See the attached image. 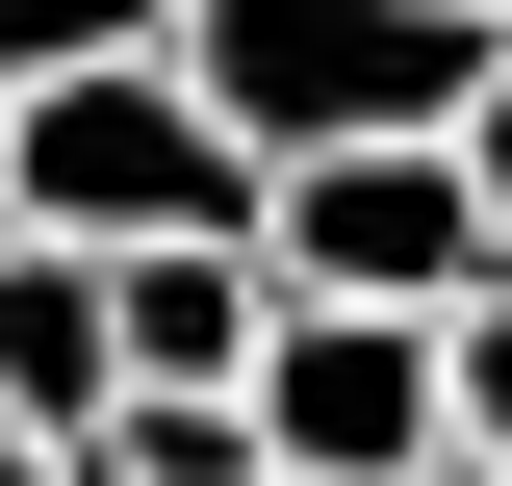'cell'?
<instances>
[{"label": "cell", "mask_w": 512, "mask_h": 486, "mask_svg": "<svg viewBox=\"0 0 512 486\" xmlns=\"http://www.w3.org/2000/svg\"><path fill=\"white\" fill-rule=\"evenodd\" d=\"M180 77H205V128H231L256 180H308V154H436V128H487L512 26H461V0H205Z\"/></svg>", "instance_id": "cell-1"}, {"label": "cell", "mask_w": 512, "mask_h": 486, "mask_svg": "<svg viewBox=\"0 0 512 486\" xmlns=\"http://www.w3.org/2000/svg\"><path fill=\"white\" fill-rule=\"evenodd\" d=\"M256 154L205 128V77L180 52H128V77H26L0 103V231H52V256H205V231H256Z\"/></svg>", "instance_id": "cell-2"}, {"label": "cell", "mask_w": 512, "mask_h": 486, "mask_svg": "<svg viewBox=\"0 0 512 486\" xmlns=\"http://www.w3.org/2000/svg\"><path fill=\"white\" fill-rule=\"evenodd\" d=\"M256 256H282V307H410V333H461V307L512 282V231H487V154H308V180L256 205Z\"/></svg>", "instance_id": "cell-3"}, {"label": "cell", "mask_w": 512, "mask_h": 486, "mask_svg": "<svg viewBox=\"0 0 512 486\" xmlns=\"http://www.w3.org/2000/svg\"><path fill=\"white\" fill-rule=\"evenodd\" d=\"M256 461H282V486H410V461H461V333H410V307H282Z\"/></svg>", "instance_id": "cell-4"}, {"label": "cell", "mask_w": 512, "mask_h": 486, "mask_svg": "<svg viewBox=\"0 0 512 486\" xmlns=\"http://www.w3.org/2000/svg\"><path fill=\"white\" fill-rule=\"evenodd\" d=\"M0 435H52V461L128 435V307H103V256H52V231H0Z\"/></svg>", "instance_id": "cell-5"}, {"label": "cell", "mask_w": 512, "mask_h": 486, "mask_svg": "<svg viewBox=\"0 0 512 486\" xmlns=\"http://www.w3.org/2000/svg\"><path fill=\"white\" fill-rule=\"evenodd\" d=\"M205 0H0V103L26 77H128V52H180Z\"/></svg>", "instance_id": "cell-6"}, {"label": "cell", "mask_w": 512, "mask_h": 486, "mask_svg": "<svg viewBox=\"0 0 512 486\" xmlns=\"http://www.w3.org/2000/svg\"><path fill=\"white\" fill-rule=\"evenodd\" d=\"M103 486H282V461H256V410H128Z\"/></svg>", "instance_id": "cell-7"}, {"label": "cell", "mask_w": 512, "mask_h": 486, "mask_svg": "<svg viewBox=\"0 0 512 486\" xmlns=\"http://www.w3.org/2000/svg\"><path fill=\"white\" fill-rule=\"evenodd\" d=\"M461 461H512V282L461 307Z\"/></svg>", "instance_id": "cell-8"}, {"label": "cell", "mask_w": 512, "mask_h": 486, "mask_svg": "<svg viewBox=\"0 0 512 486\" xmlns=\"http://www.w3.org/2000/svg\"><path fill=\"white\" fill-rule=\"evenodd\" d=\"M461 154H487V231H512V77H487V128H461Z\"/></svg>", "instance_id": "cell-9"}, {"label": "cell", "mask_w": 512, "mask_h": 486, "mask_svg": "<svg viewBox=\"0 0 512 486\" xmlns=\"http://www.w3.org/2000/svg\"><path fill=\"white\" fill-rule=\"evenodd\" d=\"M0 486H103V461H52V435H0Z\"/></svg>", "instance_id": "cell-10"}, {"label": "cell", "mask_w": 512, "mask_h": 486, "mask_svg": "<svg viewBox=\"0 0 512 486\" xmlns=\"http://www.w3.org/2000/svg\"><path fill=\"white\" fill-rule=\"evenodd\" d=\"M410 486H512V461H410Z\"/></svg>", "instance_id": "cell-11"}, {"label": "cell", "mask_w": 512, "mask_h": 486, "mask_svg": "<svg viewBox=\"0 0 512 486\" xmlns=\"http://www.w3.org/2000/svg\"><path fill=\"white\" fill-rule=\"evenodd\" d=\"M461 26H512V0H461Z\"/></svg>", "instance_id": "cell-12"}]
</instances>
